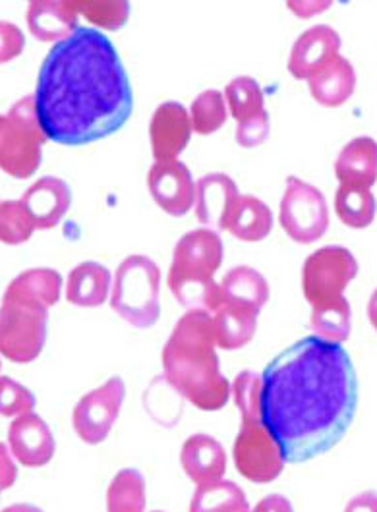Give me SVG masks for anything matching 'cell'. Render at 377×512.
I'll return each mask as SVG.
<instances>
[{"label": "cell", "instance_id": "obj_25", "mask_svg": "<svg viewBox=\"0 0 377 512\" xmlns=\"http://www.w3.org/2000/svg\"><path fill=\"white\" fill-rule=\"evenodd\" d=\"M223 304H238V306H248L261 312V308L269 300V283L260 271L248 265H240L231 269L223 283Z\"/></svg>", "mask_w": 377, "mask_h": 512}, {"label": "cell", "instance_id": "obj_11", "mask_svg": "<svg viewBox=\"0 0 377 512\" xmlns=\"http://www.w3.org/2000/svg\"><path fill=\"white\" fill-rule=\"evenodd\" d=\"M225 257L221 236L211 228L186 232L174 246L173 265L169 273L213 279Z\"/></svg>", "mask_w": 377, "mask_h": 512}, {"label": "cell", "instance_id": "obj_19", "mask_svg": "<svg viewBox=\"0 0 377 512\" xmlns=\"http://www.w3.org/2000/svg\"><path fill=\"white\" fill-rule=\"evenodd\" d=\"M78 16L72 2L37 0L29 4L28 28L43 43H60L80 28Z\"/></svg>", "mask_w": 377, "mask_h": 512}, {"label": "cell", "instance_id": "obj_4", "mask_svg": "<svg viewBox=\"0 0 377 512\" xmlns=\"http://www.w3.org/2000/svg\"><path fill=\"white\" fill-rule=\"evenodd\" d=\"M161 271L147 256H128L116 269L111 308L136 329H149L161 317Z\"/></svg>", "mask_w": 377, "mask_h": 512}, {"label": "cell", "instance_id": "obj_39", "mask_svg": "<svg viewBox=\"0 0 377 512\" xmlns=\"http://www.w3.org/2000/svg\"><path fill=\"white\" fill-rule=\"evenodd\" d=\"M26 47L22 31L10 22H2V62H10L18 57Z\"/></svg>", "mask_w": 377, "mask_h": 512}, {"label": "cell", "instance_id": "obj_34", "mask_svg": "<svg viewBox=\"0 0 377 512\" xmlns=\"http://www.w3.org/2000/svg\"><path fill=\"white\" fill-rule=\"evenodd\" d=\"M35 230L26 205L22 200L2 201L0 205V240L6 246H20L28 242Z\"/></svg>", "mask_w": 377, "mask_h": 512}, {"label": "cell", "instance_id": "obj_16", "mask_svg": "<svg viewBox=\"0 0 377 512\" xmlns=\"http://www.w3.org/2000/svg\"><path fill=\"white\" fill-rule=\"evenodd\" d=\"M242 194L229 174L211 172L196 182V217L203 227L227 230L232 209Z\"/></svg>", "mask_w": 377, "mask_h": 512}, {"label": "cell", "instance_id": "obj_15", "mask_svg": "<svg viewBox=\"0 0 377 512\" xmlns=\"http://www.w3.org/2000/svg\"><path fill=\"white\" fill-rule=\"evenodd\" d=\"M341 37L325 24L306 29L294 43L289 58V72L296 80H310L325 64L339 57Z\"/></svg>", "mask_w": 377, "mask_h": 512}, {"label": "cell", "instance_id": "obj_17", "mask_svg": "<svg viewBox=\"0 0 377 512\" xmlns=\"http://www.w3.org/2000/svg\"><path fill=\"white\" fill-rule=\"evenodd\" d=\"M35 230L58 227L72 205L70 186L57 176H43L33 182L22 196Z\"/></svg>", "mask_w": 377, "mask_h": 512}, {"label": "cell", "instance_id": "obj_9", "mask_svg": "<svg viewBox=\"0 0 377 512\" xmlns=\"http://www.w3.org/2000/svg\"><path fill=\"white\" fill-rule=\"evenodd\" d=\"M232 458L238 474L254 484L275 482L287 462L263 422H242V429L234 439Z\"/></svg>", "mask_w": 377, "mask_h": 512}, {"label": "cell", "instance_id": "obj_28", "mask_svg": "<svg viewBox=\"0 0 377 512\" xmlns=\"http://www.w3.org/2000/svg\"><path fill=\"white\" fill-rule=\"evenodd\" d=\"M335 211L341 223L347 227L356 230L370 227L376 219V196L368 188L341 184L335 196Z\"/></svg>", "mask_w": 377, "mask_h": 512}, {"label": "cell", "instance_id": "obj_27", "mask_svg": "<svg viewBox=\"0 0 377 512\" xmlns=\"http://www.w3.org/2000/svg\"><path fill=\"white\" fill-rule=\"evenodd\" d=\"M62 290V277L55 269L39 267V269H28L22 275H18L8 288L6 294L24 296L29 300L41 302L47 308H53L60 300Z\"/></svg>", "mask_w": 377, "mask_h": 512}, {"label": "cell", "instance_id": "obj_20", "mask_svg": "<svg viewBox=\"0 0 377 512\" xmlns=\"http://www.w3.org/2000/svg\"><path fill=\"white\" fill-rule=\"evenodd\" d=\"M111 288V271L97 261H84L68 275L66 300L78 308H99L107 302Z\"/></svg>", "mask_w": 377, "mask_h": 512}, {"label": "cell", "instance_id": "obj_26", "mask_svg": "<svg viewBox=\"0 0 377 512\" xmlns=\"http://www.w3.org/2000/svg\"><path fill=\"white\" fill-rule=\"evenodd\" d=\"M169 288L176 302L188 310L215 313L223 306V290L215 279H198L169 273Z\"/></svg>", "mask_w": 377, "mask_h": 512}, {"label": "cell", "instance_id": "obj_36", "mask_svg": "<svg viewBox=\"0 0 377 512\" xmlns=\"http://www.w3.org/2000/svg\"><path fill=\"white\" fill-rule=\"evenodd\" d=\"M261 381L256 371H242L236 375L231 391L240 410L242 422H261Z\"/></svg>", "mask_w": 377, "mask_h": 512}, {"label": "cell", "instance_id": "obj_1", "mask_svg": "<svg viewBox=\"0 0 377 512\" xmlns=\"http://www.w3.org/2000/svg\"><path fill=\"white\" fill-rule=\"evenodd\" d=\"M261 381V422L287 462L312 460L347 435L358 377L341 344L300 339L269 362Z\"/></svg>", "mask_w": 377, "mask_h": 512}, {"label": "cell", "instance_id": "obj_12", "mask_svg": "<svg viewBox=\"0 0 377 512\" xmlns=\"http://www.w3.org/2000/svg\"><path fill=\"white\" fill-rule=\"evenodd\" d=\"M147 188L153 201L171 217H184L196 205V182L180 161L155 163L147 174Z\"/></svg>", "mask_w": 377, "mask_h": 512}, {"label": "cell", "instance_id": "obj_8", "mask_svg": "<svg viewBox=\"0 0 377 512\" xmlns=\"http://www.w3.org/2000/svg\"><path fill=\"white\" fill-rule=\"evenodd\" d=\"M279 221L290 240L298 244H314L329 227L327 200L316 186L289 176L287 190L279 205Z\"/></svg>", "mask_w": 377, "mask_h": 512}, {"label": "cell", "instance_id": "obj_5", "mask_svg": "<svg viewBox=\"0 0 377 512\" xmlns=\"http://www.w3.org/2000/svg\"><path fill=\"white\" fill-rule=\"evenodd\" d=\"M47 136L35 111V97L28 95L0 118V167L12 178L26 180L41 167Z\"/></svg>", "mask_w": 377, "mask_h": 512}, {"label": "cell", "instance_id": "obj_37", "mask_svg": "<svg viewBox=\"0 0 377 512\" xmlns=\"http://www.w3.org/2000/svg\"><path fill=\"white\" fill-rule=\"evenodd\" d=\"M0 397H2L0 412L4 418H14V416L18 418L33 412L35 408L33 393L6 375L0 379Z\"/></svg>", "mask_w": 377, "mask_h": 512}, {"label": "cell", "instance_id": "obj_2", "mask_svg": "<svg viewBox=\"0 0 377 512\" xmlns=\"http://www.w3.org/2000/svg\"><path fill=\"white\" fill-rule=\"evenodd\" d=\"M33 97L45 136L72 147L115 134L134 109L115 45L99 29L86 26L53 45Z\"/></svg>", "mask_w": 377, "mask_h": 512}, {"label": "cell", "instance_id": "obj_21", "mask_svg": "<svg viewBox=\"0 0 377 512\" xmlns=\"http://www.w3.org/2000/svg\"><path fill=\"white\" fill-rule=\"evenodd\" d=\"M308 87L321 107H343L356 87L354 66L345 57H335L308 80Z\"/></svg>", "mask_w": 377, "mask_h": 512}, {"label": "cell", "instance_id": "obj_32", "mask_svg": "<svg viewBox=\"0 0 377 512\" xmlns=\"http://www.w3.org/2000/svg\"><path fill=\"white\" fill-rule=\"evenodd\" d=\"M350 317H352L350 304L343 296L337 302L314 306L312 317H310V327L319 339L343 344L350 337V327H352Z\"/></svg>", "mask_w": 377, "mask_h": 512}, {"label": "cell", "instance_id": "obj_40", "mask_svg": "<svg viewBox=\"0 0 377 512\" xmlns=\"http://www.w3.org/2000/svg\"><path fill=\"white\" fill-rule=\"evenodd\" d=\"M12 458L10 447L6 449V445H2V489H8L16 482V466L12 464Z\"/></svg>", "mask_w": 377, "mask_h": 512}, {"label": "cell", "instance_id": "obj_10", "mask_svg": "<svg viewBox=\"0 0 377 512\" xmlns=\"http://www.w3.org/2000/svg\"><path fill=\"white\" fill-rule=\"evenodd\" d=\"M124 397L126 385L120 377H111L105 385L82 397L72 414V424L78 437L87 445L103 443L115 427Z\"/></svg>", "mask_w": 377, "mask_h": 512}, {"label": "cell", "instance_id": "obj_14", "mask_svg": "<svg viewBox=\"0 0 377 512\" xmlns=\"http://www.w3.org/2000/svg\"><path fill=\"white\" fill-rule=\"evenodd\" d=\"M8 447L14 458L28 468H41L49 464L57 451L53 431L41 416L28 412L18 416L8 429Z\"/></svg>", "mask_w": 377, "mask_h": 512}, {"label": "cell", "instance_id": "obj_13", "mask_svg": "<svg viewBox=\"0 0 377 512\" xmlns=\"http://www.w3.org/2000/svg\"><path fill=\"white\" fill-rule=\"evenodd\" d=\"M190 113L176 101H167L157 107L149 124V140L155 163L178 161L180 153L192 138Z\"/></svg>", "mask_w": 377, "mask_h": 512}, {"label": "cell", "instance_id": "obj_31", "mask_svg": "<svg viewBox=\"0 0 377 512\" xmlns=\"http://www.w3.org/2000/svg\"><path fill=\"white\" fill-rule=\"evenodd\" d=\"M227 107L236 124L248 122L265 113V97L260 84L250 76H238L225 87Z\"/></svg>", "mask_w": 377, "mask_h": 512}, {"label": "cell", "instance_id": "obj_18", "mask_svg": "<svg viewBox=\"0 0 377 512\" xmlns=\"http://www.w3.org/2000/svg\"><path fill=\"white\" fill-rule=\"evenodd\" d=\"M180 462L186 476L196 485L215 484L227 472V453L223 445L205 433L186 439L180 451Z\"/></svg>", "mask_w": 377, "mask_h": 512}, {"label": "cell", "instance_id": "obj_41", "mask_svg": "<svg viewBox=\"0 0 377 512\" xmlns=\"http://www.w3.org/2000/svg\"><path fill=\"white\" fill-rule=\"evenodd\" d=\"M368 317H370V323L372 327L377 331V288L370 298V304H368Z\"/></svg>", "mask_w": 377, "mask_h": 512}, {"label": "cell", "instance_id": "obj_22", "mask_svg": "<svg viewBox=\"0 0 377 512\" xmlns=\"http://www.w3.org/2000/svg\"><path fill=\"white\" fill-rule=\"evenodd\" d=\"M335 174L341 184L372 188L377 182V142L372 138H354L335 161Z\"/></svg>", "mask_w": 377, "mask_h": 512}, {"label": "cell", "instance_id": "obj_3", "mask_svg": "<svg viewBox=\"0 0 377 512\" xmlns=\"http://www.w3.org/2000/svg\"><path fill=\"white\" fill-rule=\"evenodd\" d=\"M213 317L205 310H188L163 348L165 379L180 397L205 412L221 410L231 399V385L221 373L215 352Z\"/></svg>", "mask_w": 377, "mask_h": 512}, {"label": "cell", "instance_id": "obj_33", "mask_svg": "<svg viewBox=\"0 0 377 512\" xmlns=\"http://www.w3.org/2000/svg\"><path fill=\"white\" fill-rule=\"evenodd\" d=\"M190 120L194 132L200 136H209L221 130L229 120V107L225 95L217 89H207L200 93L192 103Z\"/></svg>", "mask_w": 377, "mask_h": 512}, {"label": "cell", "instance_id": "obj_7", "mask_svg": "<svg viewBox=\"0 0 377 512\" xmlns=\"http://www.w3.org/2000/svg\"><path fill=\"white\" fill-rule=\"evenodd\" d=\"M358 275V261L343 246H325L304 261L302 290L310 306L337 302Z\"/></svg>", "mask_w": 377, "mask_h": 512}, {"label": "cell", "instance_id": "obj_24", "mask_svg": "<svg viewBox=\"0 0 377 512\" xmlns=\"http://www.w3.org/2000/svg\"><path fill=\"white\" fill-rule=\"evenodd\" d=\"M227 230L242 242H261L273 230V213L256 196H240L232 209Z\"/></svg>", "mask_w": 377, "mask_h": 512}, {"label": "cell", "instance_id": "obj_29", "mask_svg": "<svg viewBox=\"0 0 377 512\" xmlns=\"http://www.w3.org/2000/svg\"><path fill=\"white\" fill-rule=\"evenodd\" d=\"M192 512H246L250 511L244 491L232 482L198 485L190 503Z\"/></svg>", "mask_w": 377, "mask_h": 512}, {"label": "cell", "instance_id": "obj_38", "mask_svg": "<svg viewBox=\"0 0 377 512\" xmlns=\"http://www.w3.org/2000/svg\"><path fill=\"white\" fill-rule=\"evenodd\" d=\"M269 130H271L269 113L265 111V113L260 114V116L254 118V120L236 124V136H234V140H236L238 145H242V147H246V149H252V147H258L261 143L267 142Z\"/></svg>", "mask_w": 377, "mask_h": 512}, {"label": "cell", "instance_id": "obj_35", "mask_svg": "<svg viewBox=\"0 0 377 512\" xmlns=\"http://www.w3.org/2000/svg\"><path fill=\"white\" fill-rule=\"evenodd\" d=\"M72 6L78 14H84L87 22L109 31L122 28L130 16V4L124 0H99V2L84 0V2H72Z\"/></svg>", "mask_w": 377, "mask_h": 512}, {"label": "cell", "instance_id": "obj_23", "mask_svg": "<svg viewBox=\"0 0 377 512\" xmlns=\"http://www.w3.org/2000/svg\"><path fill=\"white\" fill-rule=\"evenodd\" d=\"M260 312L248 306L225 302L213 315L215 341L223 350H238L254 339Z\"/></svg>", "mask_w": 377, "mask_h": 512}, {"label": "cell", "instance_id": "obj_6", "mask_svg": "<svg viewBox=\"0 0 377 512\" xmlns=\"http://www.w3.org/2000/svg\"><path fill=\"white\" fill-rule=\"evenodd\" d=\"M49 308L24 296L6 294L0 310V352L6 360L29 364L47 341Z\"/></svg>", "mask_w": 377, "mask_h": 512}, {"label": "cell", "instance_id": "obj_30", "mask_svg": "<svg viewBox=\"0 0 377 512\" xmlns=\"http://www.w3.org/2000/svg\"><path fill=\"white\" fill-rule=\"evenodd\" d=\"M147 507L144 476L136 468H124L116 474L107 491V509L111 512H142Z\"/></svg>", "mask_w": 377, "mask_h": 512}]
</instances>
